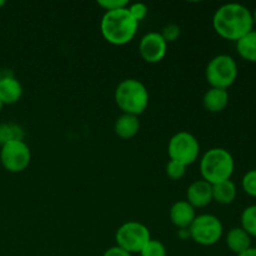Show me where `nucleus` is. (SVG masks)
Listing matches in <instances>:
<instances>
[{
	"label": "nucleus",
	"instance_id": "f257e3e1",
	"mask_svg": "<svg viewBox=\"0 0 256 256\" xmlns=\"http://www.w3.org/2000/svg\"><path fill=\"white\" fill-rule=\"evenodd\" d=\"M212 26L222 39L236 42L240 38L254 30L252 14L246 6L236 2L224 4L215 12Z\"/></svg>",
	"mask_w": 256,
	"mask_h": 256
},
{
	"label": "nucleus",
	"instance_id": "f03ea898",
	"mask_svg": "<svg viewBox=\"0 0 256 256\" xmlns=\"http://www.w3.org/2000/svg\"><path fill=\"white\" fill-rule=\"evenodd\" d=\"M139 22L130 15L128 8L105 12L100 22V30L108 42L112 45H125L134 39Z\"/></svg>",
	"mask_w": 256,
	"mask_h": 256
},
{
	"label": "nucleus",
	"instance_id": "7ed1b4c3",
	"mask_svg": "<svg viewBox=\"0 0 256 256\" xmlns=\"http://www.w3.org/2000/svg\"><path fill=\"white\" fill-rule=\"evenodd\" d=\"M115 102L122 114L142 115L149 105V92L138 79H125L115 89Z\"/></svg>",
	"mask_w": 256,
	"mask_h": 256
},
{
	"label": "nucleus",
	"instance_id": "20e7f679",
	"mask_svg": "<svg viewBox=\"0 0 256 256\" xmlns=\"http://www.w3.org/2000/svg\"><path fill=\"white\" fill-rule=\"evenodd\" d=\"M234 169V158L222 148H212L208 150L200 160V172L202 180L212 185L230 180Z\"/></svg>",
	"mask_w": 256,
	"mask_h": 256
},
{
	"label": "nucleus",
	"instance_id": "39448f33",
	"mask_svg": "<svg viewBox=\"0 0 256 256\" xmlns=\"http://www.w3.org/2000/svg\"><path fill=\"white\" fill-rule=\"evenodd\" d=\"M205 76L212 88L228 90V88L232 86L238 78L236 62L230 55H216L208 62Z\"/></svg>",
	"mask_w": 256,
	"mask_h": 256
},
{
	"label": "nucleus",
	"instance_id": "423d86ee",
	"mask_svg": "<svg viewBox=\"0 0 256 256\" xmlns=\"http://www.w3.org/2000/svg\"><path fill=\"white\" fill-rule=\"evenodd\" d=\"M222 222L219 218L212 214L198 215L189 228L190 238L202 246H212L216 244L222 239Z\"/></svg>",
	"mask_w": 256,
	"mask_h": 256
},
{
	"label": "nucleus",
	"instance_id": "0eeeda50",
	"mask_svg": "<svg viewBox=\"0 0 256 256\" xmlns=\"http://www.w3.org/2000/svg\"><path fill=\"white\" fill-rule=\"evenodd\" d=\"M116 246L129 254H139L148 242L152 240L149 229L138 222H128L118 229L115 234Z\"/></svg>",
	"mask_w": 256,
	"mask_h": 256
},
{
	"label": "nucleus",
	"instance_id": "6e6552de",
	"mask_svg": "<svg viewBox=\"0 0 256 256\" xmlns=\"http://www.w3.org/2000/svg\"><path fill=\"white\" fill-rule=\"evenodd\" d=\"M200 145L196 138L188 132H179L172 136L168 144V154L170 160L182 162L189 166L198 160Z\"/></svg>",
	"mask_w": 256,
	"mask_h": 256
},
{
	"label": "nucleus",
	"instance_id": "1a4fd4ad",
	"mask_svg": "<svg viewBox=\"0 0 256 256\" xmlns=\"http://www.w3.org/2000/svg\"><path fill=\"white\" fill-rule=\"evenodd\" d=\"M32 152L24 140H12L2 146L0 162L5 170L10 172H22L29 166Z\"/></svg>",
	"mask_w": 256,
	"mask_h": 256
},
{
	"label": "nucleus",
	"instance_id": "9d476101",
	"mask_svg": "<svg viewBox=\"0 0 256 256\" xmlns=\"http://www.w3.org/2000/svg\"><path fill=\"white\" fill-rule=\"evenodd\" d=\"M168 52V42L160 32H152L145 34L139 42V54L146 62L156 64L162 62Z\"/></svg>",
	"mask_w": 256,
	"mask_h": 256
},
{
	"label": "nucleus",
	"instance_id": "9b49d317",
	"mask_svg": "<svg viewBox=\"0 0 256 256\" xmlns=\"http://www.w3.org/2000/svg\"><path fill=\"white\" fill-rule=\"evenodd\" d=\"M186 202L194 209L208 206L212 202V185L202 179L192 182L186 190Z\"/></svg>",
	"mask_w": 256,
	"mask_h": 256
},
{
	"label": "nucleus",
	"instance_id": "f8f14e48",
	"mask_svg": "<svg viewBox=\"0 0 256 256\" xmlns=\"http://www.w3.org/2000/svg\"><path fill=\"white\" fill-rule=\"evenodd\" d=\"M195 218V209L186 200H179L170 208V220L180 230L189 229Z\"/></svg>",
	"mask_w": 256,
	"mask_h": 256
},
{
	"label": "nucleus",
	"instance_id": "ddd939ff",
	"mask_svg": "<svg viewBox=\"0 0 256 256\" xmlns=\"http://www.w3.org/2000/svg\"><path fill=\"white\" fill-rule=\"evenodd\" d=\"M22 96V85L12 75H2L0 78V102L2 105H12Z\"/></svg>",
	"mask_w": 256,
	"mask_h": 256
},
{
	"label": "nucleus",
	"instance_id": "4468645a",
	"mask_svg": "<svg viewBox=\"0 0 256 256\" xmlns=\"http://www.w3.org/2000/svg\"><path fill=\"white\" fill-rule=\"evenodd\" d=\"M229 102V92L226 89L210 88L202 98L204 108L210 112H220L228 106Z\"/></svg>",
	"mask_w": 256,
	"mask_h": 256
},
{
	"label": "nucleus",
	"instance_id": "2eb2a0df",
	"mask_svg": "<svg viewBox=\"0 0 256 256\" xmlns=\"http://www.w3.org/2000/svg\"><path fill=\"white\" fill-rule=\"evenodd\" d=\"M140 120L139 116L132 114H122L116 119L114 125V132L122 139H132L139 132Z\"/></svg>",
	"mask_w": 256,
	"mask_h": 256
},
{
	"label": "nucleus",
	"instance_id": "dca6fc26",
	"mask_svg": "<svg viewBox=\"0 0 256 256\" xmlns=\"http://www.w3.org/2000/svg\"><path fill=\"white\" fill-rule=\"evenodd\" d=\"M226 245L230 252L239 255L252 248V236L242 226L232 228L226 235Z\"/></svg>",
	"mask_w": 256,
	"mask_h": 256
},
{
	"label": "nucleus",
	"instance_id": "f3484780",
	"mask_svg": "<svg viewBox=\"0 0 256 256\" xmlns=\"http://www.w3.org/2000/svg\"><path fill=\"white\" fill-rule=\"evenodd\" d=\"M236 198V186L232 180L212 185V200L222 205L232 204Z\"/></svg>",
	"mask_w": 256,
	"mask_h": 256
},
{
	"label": "nucleus",
	"instance_id": "a211bd4d",
	"mask_svg": "<svg viewBox=\"0 0 256 256\" xmlns=\"http://www.w3.org/2000/svg\"><path fill=\"white\" fill-rule=\"evenodd\" d=\"M236 52L244 60L256 62V30H252L236 42Z\"/></svg>",
	"mask_w": 256,
	"mask_h": 256
},
{
	"label": "nucleus",
	"instance_id": "6ab92c4d",
	"mask_svg": "<svg viewBox=\"0 0 256 256\" xmlns=\"http://www.w3.org/2000/svg\"><path fill=\"white\" fill-rule=\"evenodd\" d=\"M24 139V130L20 125L12 122H2L0 124V146L12 140Z\"/></svg>",
	"mask_w": 256,
	"mask_h": 256
},
{
	"label": "nucleus",
	"instance_id": "aec40b11",
	"mask_svg": "<svg viewBox=\"0 0 256 256\" xmlns=\"http://www.w3.org/2000/svg\"><path fill=\"white\" fill-rule=\"evenodd\" d=\"M242 228L250 236L256 238V205H250L242 212Z\"/></svg>",
	"mask_w": 256,
	"mask_h": 256
},
{
	"label": "nucleus",
	"instance_id": "412c9836",
	"mask_svg": "<svg viewBox=\"0 0 256 256\" xmlns=\"http://www.w3.org/2000/svg\"><path fill=\"white\" fill-rule=\"evenodd\" d=\"M139 254L140 256H166V248L159 240L152 239L146 242Z\"/></svg>",
	"mask_w": 256,
	"mask_h": 256
},
{
	"label": "nucleus",
	"instance_id": "4be33fe9",
	"mask_svg": "<svg viewBox=\"0 0 256 256\" xmlns=\"http://www.w3.org/2000/svg\"><path fill=\"white\" fill-rule=\"evenodd\" d=\"M166 175L172 180H180L186 172V166L182 162H174V160H169V162L166 164Z\"/></svg>",
	"mask_w": 256,
	"mask_h": 256
},
{
	"label": "nucleus",
	"instance_id": "5701e85b",
	"mask_svg": "<svg viewBox=\"0 0 256 256\" xmlns=\"http://www.w3.org/2000/svg\"><path fill=\"white\" fill-rule=\"evenodd\" d=\"M242 185L248 195L256 198V169L250 170L242 176Z\"/></svg>",
	"mask_w": 256,
	"mask_h": 256
},
{
	"label": "nucleus",
	"instance_id": "b1692460",
	"mask_svg": "<svg viewBox=\"0 0 256 256\" xmlns=\"http://www.w3.org/2000/svg\"><path fill=\"white\" fill-rule=\"evenodd\" d=\"M130 15L134 18V20H136L138 22L144 20L148 15V6L144 2H134V4L129 5L128 6Z\"/></svg>",
	"mask_w": 256,
	"mask_h": 256
},
{
	"label": "nucleus",
	"instance_id": "393cba45",
	"mask_svg": "<svg viewBox=\"0 0 256 256\" xmlns=\"http://www.w3.org/2000/svg\"><path fill=\"white\" fill-rule=\"evenodd\" d=\"M98 5L105 10V12H112V10L122 9L129 6L128 0H98Z\"/></svg>",
	"mask_w": 256,
	"mask_h": 256
},
{
	"label": "nucleus",
	"instance_id": "a878e982",
	"mask_svg": "<svg viewBox=\"0 0 256 256\" xmlns=\"http://www.w3.org/2000/svg\"><path fill=\"white\" fill-rule=\"evenodd\" d=\"M160 34H162V36L164 38L166 42H175L180 36V26L175 24H168L166 26H164V29H162Z\"/></svg>",
	"mask_w": 256,
	"mask_h": 256
},
{
	"label": "nucleus",
	"instance_id": "bb28decb",
	"mask_svg": "<svg viewBox=\"0 0 256 256\" xmlns=\"http://www.w3.org/2000/svg\"><path fill=\"white\" fill-rule=\"evenodd\" d=\"M102 256H132V255L129 254L128 252H125V250H122V248H119L115 245V246L109 248V249L104 252V255Z\"/></svg>",
	"mask_w": 256,
	"mask_h": 256
},
{
	"label": "nucleus",
	"instance_id": "cd10ccee",
	"mask_svg": "<svg viewBox=\"0 0 256 256\" xmlns=\"http://www.w3.org/2000/svg\"><path fill=\"white\" fill-rule=\"evenodd\" d=\"M238 256H256V248H250V249L245 250L244 252H242V254Z\"/></svg>",
	"mask_w": 256,
	"mask_h": 256
},
{
	"label": "nucleus",
	"instance_id": "c85d7f7f",
	"mask_svg": "<svg viewBox=\"0 0 256 256\" xmlns=\"http://www.w3.org/2000/svg\"><path fill=\"white\" fill-rule=\"evenodd\" d=\"M252 14V20H254V26H256V8Z\"/></svg>",
	"mask_w": 256,
	"mask_h": 256
},
{
	"label": "nucleus",
	"instance_id": "c756f323",
	"mask_svg": "<svg viewBox=\"0 0 256 256\" xmlns=\"http://www.w3.org/2000/svg\"><path fill=\"white\" fill-rule=\"evenodd\" d=\"M4 5H5V2H4V0H0V8L4 6Z\"/></svg>",
	"mask_w": 256,
	"mask_h": 256
},
{
	"label": "nucleus",
	"instance_id": "7c9ffc66",
	"mask_svg": "<svg viewBox=\"0 0 256 256\" xmlns=\"http://www.w3.org/2000/svg\"><path fill=\"white\" fill-rule=\"evenodd\" d=\"M2 106H4V105H2V102H0V112H2Z\"/></svg>",
	"mask_w": 256,
	"mask_h": 256
},
{
	"label": "nucleus",
	"instance_id": "2f4dec72",
	"mask_svg": "<svg viewBox=\"0 0 256 256\" xmlns=\"http://www.w3.org/2000/svg\"><path fill=\"white\" fill-rule=\"evenodd\" d=\"M2 70H0V78H2Z\"/></svg>",
	"mask_w": 256,
	"mask_h": 256
}]
</instances>
